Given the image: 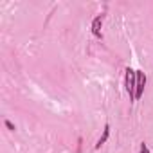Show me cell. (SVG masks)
<instances>
[{"mask_svg": "<svg viewBox=\"0 0 153 153\" xmlns=\"http://www.w3.org/2000/svg\"><path fill=\"white\" fill-rule=\"evenodd\" d=\"M124 85H126V92L130 94V99L135 101V85H137V72L133 68H126V79H124Z\"/></svg>", "mask_w": 153, "mask_h": 153, "instance_id": "obj_1", "label": "cell"}, {"mask_svg": "<svg viewBox=\"0 0 153 153\" xmlns=\"http://www.w3.org/2000/svg\"><path fill=\"white\" fill-rule=\"evenodd\" d=\"M137 72V85H135V99H140L142 92H144V85H146V76L142 70H135Z\"/></svg>", "mask_w": 153, "mask_h": 153, "instance_id": "obj_2", "label": "cell"}, {"mask_svg": "<svg viewBox=\"0 0 153 153\" xmlns=\"http://www.w3.org/2000/svg\"><path fill=\"white\" fill-rule=\"evenodd\" d=\"M101 25H103V15H97L94 20H92V33L96 38H101Z\"/></svg>", "mask_w": 153, "mask_h": 153, "instance_id": "obj_3", "label": "cell"}, {"mask_svg": "<svg viewBox=\"0 0 153 153\" xmlns=\"http://www.w3.org/2000/svg\"><path fill=\"white\" fill-rule=\"evenodd\" d=\"M110 137V124H105V130H103V135L99 137V140L96 142V148H101L105 142H106V139Z\"/></svg>", "mask_w": 153, "mask_h": 153, "instance_id": "obj_4", "label": "cell"}, {"mask_svg": "<svg viewBox=\"0 0 153 153\" xmlns=\"http://www.w3.org/2000/svg\"><path fill=\"white\" fill-rule=\"evenodd\" d=\"M4 124L7 126V130H11V131H15V124H13V123H11L9 119H6V121H4Z\"/></svg>", "mask_w": 153, "mask_h": 153, "instance_id": "obj_5", "label": "cell"}, {"mask_svg": "<svg viewBox=\"0 0 153 153\" xmlns=\"http://www.w3.org/2000/svg\"><path fill=\"white\" fill-rule=\"evenodd\" d=\"M140 153H149V149H148V146H146L144 142L140 144Z\"/></svg>", "mask_w": 153, "mask_h": 153, "instance_id": "obj_6", "label": "cell"}]
</instances>
